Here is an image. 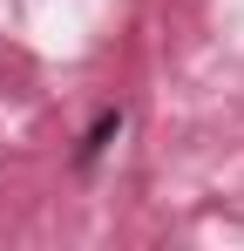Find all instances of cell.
Masks as SVG:
<instances>
[]
</instances>
